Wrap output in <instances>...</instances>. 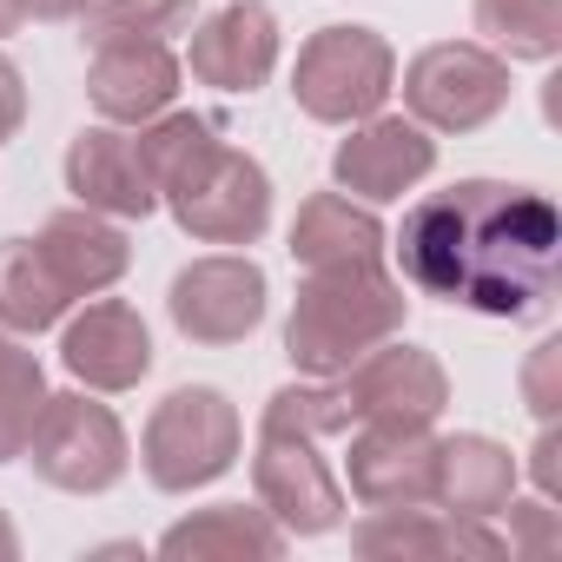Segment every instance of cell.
<instances>
[{"mask_svg": "<svg viewBox=\"0 0 562 562\" xmlns=\"http://www.w3.org/2000/svg\"><path fill=\"white\" fill-rule=\"evenodd\" d=\"M67 192H74V205L106 212V218L159 212V192H153V172L139 159V139L126 126H113V120L74 133V146H67Z\"/></svg>", "mask_w": 562, "mask_h": 562, "instance_id": "obj_16", "label": "cell"}, {"mask_svg": "<svg viewBox=\"0 0 562 562\" xmlns=\"http://www.w3.org/2000/svg\"><path fill=\"white\" fill-rule=\"evenodd\" d=\"M34 14H27V0H0V41H8V34H21Z\"/></svg>", "mask_w": 562, "mask_h": 562, "instance_id": "obj_31", "label": "cell"}, {"mask_svg": "<svg viewBox=\"0 0 562 562\" xmlns=\"http://www.w3.org/2000/svg\"><path fill=\"white\" fill-rule=\"evenodd\" d=\"M529 476H536L542 496L562 490V430H555V424H542V437H536V450H529Z\"/></svg>", "mask_w": 562, "mask_h": 562, "instance_id": "obj_29", "label": "cell"}, {"mask_svg": "<svg viewBox=\"0 0 562 562\" xmlns=\"http://www.w3.org/2000/svg\"><path fill=\"white\" fill-rule=\"evenodd\" d=\"M265 305H271V285H265V271L245 251L192 258V265L172 271V285H166V312H172L179 338H192L205 351L245 345L265 325Z\"/></svg>", "mask_w": 562, "mask_h": 562, "instance_id": "obj_9", "label": "cell"}, {"mask_svg": "<svg viewBox=\"0 0 562 562\" xmlns=\"http://www.w3.org/2000/svg\"><path fill=\"white\" fill-rule=\"evenodd\" d=\"M41 404H47V371H41V358L14 338L8 351H0V463L27 457V437H34Z\"/></svg>", "mask_w": 562, "mask_h": 562, "instance_id": "obj_25", "label": "cell"}, {"mask_svg": "<svg viewBox=\"0 0 562 562\" xmlns=\"http://www.w3.org/2000/svg\"><path fill=\"white\" fill-rule=\"evenodd\" d=\"M159 205H166L172 225H179L186 238H199V245H258L265 225H271V172H265L251 153L212 139V146L159 192Z\"/></svg>", "mask_w": 562, "mask_h": 562, "instance_id": "obj_6", "label": "cell"}, {"mask_svg": "<svg viewBox=\"0 0 562 562\" xmlns=\"http://www.w3.org/2000/svg\"><path fill=\"white\" fill-rule=\"evenodd\" d=\"M345 483L364 509H417L437 490V430L397 417H358L345 450Z\"/></svg>", "mask_w": 562, "mask_h": 562, "instance_id": "obj_10", "label": "cell"}, {"mask_svg": "<svg viewBox=\"0 0 562 562\" xmlns=\"http://www.w3.org/2000/svg\"><path fill=\"white\" fill-rule=\"evenodd\" d=\"M325 437L292 430V424H265L258 417V450H251V496L285 536H331L345 522V483L318 457Z\"/></svg>", "mask_w": 562, "mask_h": 562, "instance_id": "obj_8", "label": "cell"}, {"mask_svg": "<svg viewBox=\"0 0 562 562\" xmlns=\"http://www.w3.org/2000/svg\"><path fill=\"white\" fill-rule=\"evenodd\" d=\"M186 67L199 87H218V93H258L278 67V14L265 0H225L218 14H205L192 27V47H186Z\"/></svg>", "mask_w": 562, "mask_h": 562, "instance_id": "obj_14", "label": "cell"}, {"mask_svg": "<svg viewBox=\"0 0 562 562\" xmlns=\"http://www.w3.org/2000/svg\"><path fill=\"white\" fill-rule=\"evenodd\" d=\"M476 34L503 60H555L562 54V0H476Z\"/></svg>", "mask_w": 562, "mask_h": 562, "instance_id": "obj_23", "label": "cell"}, {"mask_svg": "<svg viewBox=\"0 0 562 562\" xmlns=\"http://www.w3.org/2000/svg\"><path fill=\"white\" fill-rule=\"evenodd\" d=\"M338 384H345V397H351L358 417L437 424L443 404H450V378H443V364H437L424 345H404V331L384 338V345H371L351 371H338Z\"/></svg>", "mask_w": 562, "mask_h": 562, "instance_id": "obj_12", "label": "cell"}, {"mask_svg": "<svg viewBox=\"0 0 562 562\" xmlns=\"http://www.w3.org/2000/svg\"><path fill=\"white\" fill-rule=\"evenodd\" d=\"M285 245H292V258H299L305 271H318V265H358V258H384V251H391L378 212H371L364 199L338 192V186H331V192H312V199L299 205Z\"/></svg>", "mask_w": 562, "mask_h": 562, "instance_id": "obj_21", "label": "cell"}, {"mask_svg": "<svg viewBox=\"0 0 562 562\" xmlns=\"http://www.w3.org/2000/svg\"><path fill=\"white\" fill-rule=\"evenodd\" d=\"M351 549L358 555H397V562H417V555H509V542L483 522V516H450L437 503H417V509H371L358 529H351Z\"/></svg>", "mask_w": 562, "mask_h": 562, "instance_id": "obj_18", "label": "cell"}, {"mask_svg": "<svg viewBox=\"0 0 562 562\" xmlns=\"http://www.w3.org/2000/svg\"><path fill=\"white\" fill-rule=\"evenodd\" d=\"M238 443H245L238 404L218 384H179L153 404V417L139 430V470L153 490L192 496L238 463Z\"/></svg>", "mask_w": 562, "mask_h": 562, "instance_id": "obj_3", "label": "cell"}, {"mask_svg": "<svg viewBox=\"0 0 562 562\" xmlns=\"http://www.w3.org/2000/svg\"><path fill=\"white\" fill-rule=\"evenodd\" d=\"M67 285L54 278V265L41 258L34 238H0V325L14 338H34V331H54L67 318Z\"/></svg>", "mask_w": 562, "mask_h": 562, "instance_id": "obj_22", "label": "cell"}, {"mask_svg": "<svg viewBox=\"0 0 562 562\" xmlns=\"http://www.w3.org/2000/svg\"><path fill=\"white\" fill-rule=\"evenodd\" d=\"M21 120H27V87H21V67L0 54V146L21 133Z\"/></svg>", "mask_w": 562, "mask_h": 562, "instance_id": "obj_28", "label": "cell"}, {"mask_svg": "<svg viewBox=\"0 0 562 562\" xmlns=\"http://www.w3.org/2000/svg\"><path fill=\"white\" fill-rule=\"evenodd\" d=\"M285 542L292 536L265 516V503H212L172 522L159 536V555L166 562H278Z\"/></svg>", "mask_w": 562, "mask_h": 562, "instance_id": "obj_19", "label": "cell"}, {"mask_svg": "<svg viewBox=\"0 0 562 562\" xmlns=\"http://www.w3.org/2000/svg\"><path fill=\"white\" fill-rule=\"evenodd\" d=\"M199 21V0H93L80 14V41H179Z\"/></svg>", "mask_w": 562, "mask_h": 562, "instance_id": "obj_24", "label": "cell"}, {"mask_svg": "<svg viewBox=\"0 0 562 562\" xmlns=\"http://www.w3.org/2000/svg\"><path fill=\"white\" fill-rule=\"evenodd\" d=\"M87 8H93V0H27L34 21H80Z\"/></svg>", "mask_w": 562, "mask_h": 562, "instance_id": "obj_30", "label": "cell"}, {"mask_svg": "<svg viewBox=\"0 0 562 562\" xmlns=\"http://www.w3.org/2000/svg\"><path fill=\"white\" fill-rule=\"evenodd\" d=\"M27 463L47 490L106 496L133 463L126 424L113 417V404H100V391H47L34 437H27Z\"/></svg>", "mask_w": 562, "mask_h": 562, "instance_id": "obj_5", "label": "cell"}, {"mask_svg": "<svg viewBox=\"0 0 562 562\" xmlns=\"http://www.w3.org/2000/svg\"><path fill=\"white\" fill-rule=\"evenodd\" d=\"M60 364L74 371L80 391H133L153 371V331L126 299H87V312L67 318L60 331Z\"/></svg>", "mask_w": 562, "mask_h": 562, "instance_id": "obj_13", "label": "cell"}, {"mask_svg": "<svg viewBox=\"0 0 562 562\" xmlns=\"http://www.w3.org/2000/svg\"><path fill=\"white\" fill-rule=\"evenodd\" d=\"M21 555V529H14V516L0 509V562H14Z\"/></svg>", "mask_w": 562, "mask_h": 562, "instance_id": "obj_32", "label": "cell"}, {"mask_svg": "<svg viewBox=\"0 0 562 562\" xmlns=\"http://www.w3.org/2000/svg\"><path fill=\"white\" fill-rule=\"evenodd\" d=\"M397 93V54L378 27H318L299 47L292 67V100L305 120L318 126H358L371 113H384V100Z\"/></svg>", "mask_w": 562, "mask_h": 562, "instance_id": "obj_4", "label": "cell"}, {"mask_svg": "<svg viewBox=\"0 0 562 562\" xmlns=\"http://www.w3.org/2000/svg\"><path fill=\"white\" fill-rule=\"evenodd\" d=\"M397 93L424 133H476L509 106V60L483 41H437L411 54Z\"/></svg>", "mask_w": 562, "mask_h": 562, "instance_id": "obj_7", "label": "cell"}, {"mask_svg": "<svg viewBox=\"0 0 562 562\" xmlns=\"http://www.w3.org/2000/svg\"><path fill=\"white\" fill-rule=\"evenodd\" d=\"M179 54L172 41H100L87 60V100L113 126H146L179 100Z\"/></svg>", "mask_w": 562, "mask_h": 562, "instance_id": "obj_15", "label": "cell"}, {"mask_svg": "<svg viewBox=\"0 0 562 562\" xmlns=\"http://www.w3.org/2000/svg\"><path fill=\"white\" fill-rule=\"evenodd\" d=\"M430 172H437V139L417 120H391V113L358 120L331 153V186L364 205H391V199L417 192Z\"/></svg>", "mask_w": 562, "mask_h": 562, "instance_id": "obj_11", "label": "cell"}, {"mask_svg": "<svg viewBox=\"0 0 562 562\" xmlns=\"http://www.w3.org/2000/svg\"><path fill=\"white\" fill-rule=\"evenodd\" d=\"M522 404L536 424H555V411H562V338H542L522 358Z\"/></svg>", "mask_w": 562, "mask_h": 562, "instance_id": "obj_26", "label": "cell"}, {"mask_svg": "<svg viewBox=\"0 0 562 562\" xmlns=\"http://www.w3.org/2000/svg\"><path fill=\"white\" fill-rule=\"evenodd\" d=\"M509 509V555H555L562 549V522H555V509H549V496H536V503H503Z\"/></svg>", "mask_w": 562, "mask_h": 562, "instance_id": "obj_27", "label": "cell"}, {"mask_svg": "<svg viewBox=\"0 0 562 562\" xmlns=\"http://www.w3.org/2000/svg\"><path fill=\"white\" fill-rule=\"evenodd\" d=\"M391 251L417 299L463 305L503 325H529L555 305L562 212L536 186L457 179L443 192H424L404 212Z\"/></svg>", "mask_w": 562, "mask_h": 562, "instance_id": "obj_1", "label": "cell"}, {"mask_svg": "<svg viewBox=\"0 0 562 562\" xmlns=\"http://www.w3.org/2000/svg\"><path fill=\"white\" fill-rule=\"evenodd\" d=\"M516 496V457L483 437V430H457V437H437V490L430 503L450 509V516H503V503Z\"/></svg>", "mask_w": 562, "mask_h": 562, "instance_id": "obj_20", "label": "cell"}, {"mask_svg": "<svg viewBox=\"0 0 562 562\" xmlns=\"http://www.w3.org/2000/svg\"><path fill=\"white\" fill-rule=\"evenodd\" d=\"M34 245H41V258L54 265V278L67 285V299H74V305H80V299L113 292L120 278H126V265H133V245H126L120 218L87 212V205L54 212V218L34 232Z\"/></svg>", "mask_w": 562, "mask_h": 562, "instance_id": "obj_17", "label": "cell"}, {"mask_svg": "<svg viewBox=\"0 0 562 562\" xmlns=\"http://www.w3.org/2000/svg\"><path fill=\"white\" fill-rule=\"evenodd\" d=\"M404 285L384 271V258H358V265H318L305 271V285L292 299L285 318V358L305 378H338L351 371L371 345L404 331Z\"/></svg>", "mask_w": 562, "mask_h": 562, "instance_id": "obj_2", "label": "cell"}, {"mask_svg": "<svg viewBox=\"0 0 562 562\" xmlns=\"http://www.w3.org/2000/svg\"><path fill=\"white\" fill-rule=\"evenodd\" d=\"M8 345H14V331H8V325H0V351H8Z\"/></svg>", "mask_w": 562, "mask_h": 562, "instance_id": "obj_33", "label": "cell"}]
</instances>
